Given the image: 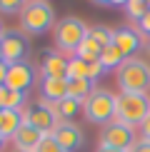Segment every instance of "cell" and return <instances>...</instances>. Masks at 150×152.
Wrapping results in <instances>:
<instances>
[{
  "label": "cell",
  "instance_id": "6da1fadb",
  "mask_svg": "<svg viewBox=\"0 0 150 152\" xmlns=\"http://www.w3.org/2000/svg\"><path fill=\"white\" fill-rule=\"evenodd\" d=\"M115 80L120 92H143L150 90V62L143 58H125L115 70Z\"/></svg>",
  "mask_w": 150,
  "mask_h": 152
},
{
  "label": "cell",
  "instance_id": "7a4b0ae2",
  "mask_svg": "<svg viewBox=\"0 0 150 152\" xmlns=\"http://www.w3.org/2000/svg\"><path fill=\"white\" fill-rule=\"evenodd\" d=\"M55 10L48 0H30L20 12V30L25 35H45L48 30H55Z\"/></svg>",
  "mask_w": 150,
  "mask_h": 152
},
{
  "label": "cell",
  "instance_id": "3957f363",
  "mask_svg": "<svg viewBox=\"0 0 150 152\" xmlns=\"http://www.w3.org/2000/svg\"><path fill=\"white\" fill-rule=\"evenodd\" d=\"M150 115V97L143 92H120L115 97V122H123L128 127L143 125V120Z\"/></svg>",
  "mask_w": 150,
  "mask_h": 152
},
{
  "label": "cell",
  "instance_id": "277c9868",
  "mask_svg": "<svg viewBox=\"0 0 150 152\" xmlns=\"http://www.w3.org/2000/svg\"><path fill=\"white\" fill-rule=\"evenodd\" d=\"M88 25L80 20V18H73V15H65L62 20H58L53 30V37H55V48L65 55H75L78 48L85 42L88 37Z\"/></svg>",
  "mask_w": 150,
  "mask_h": 152
},
{
  "label": "cell",
  "instance_id": "5b68a950",
  "mask_svg": "<svg viewBox=\"0 0 150 152\" xmlns=\"http://www.w3.org/2000/svg\"><path fill=\"white\" fill-rule=\"evenodd\" d=\"M115 97L110 90H103V87H95L93 95L83 102V115L88 122L95 125H108L115 120Z\"/></svg>",
  "mask_w": 150,
  "mask_h": 152
},
{
  "label": "cell",
  "instance_id": "8992f818",
  "mask_svg": "<svg viewBox=\"0 0 150 152\" xmlns=\"http://www.w3.org/2000/svg\"><path fill=\"white\" fill-rule=\"evenodd\" d=\"M135 145V132L133 127H128V125L123 122H108L100 132V147H110V150H123L128 152L130 147Z\"/></svg>",
  "mask_w": 150,
  "mask_h": 152
},
{
  "label": "cell",
  "instance_id": "52a82bcc",
  "mask_svg": "<svg viewBox=\"0 0 150 152\" xmlns=\"http://www.w3.org/2000/svg\"><path fill=\"white\" fill-rule=\"evenodd\" d=\"M0 45H3V62L5 65H15V62H25L28 58V37L23 30H5L0 35Z\"/></svg>",
  "mask_w": 150,
  "mask_h": 152
},
{
  "label": "cell",
  "instance_id": "ba28073f",
  "mask_svg": "<svg viewBox=\"0 0 150 152\" xmlns=\"http://www.w3.org/2000/svg\"><path fill=\"white\" fill-rule=\"evenodd\" d=\"M23 117H25L28 125H33V127L40 130L43 135H50V132L55 130V125H58V117H55L53 107H50L45 100H40V102H35V105H28V110L23 112Z\"/></svg>",
  "mask_w": 150,
  "mask_h": 152
},
{
  "label": "cell",
  "instance_id": "9c48e42d",
  "mask_svg": "<svg viewBox=\"0 0 150 152\" xmlns=\"http://www.w3.org/2000/svg\"><path fill=\"white\" fill-rule=\"evenodd\" d=\"M50 135L55 137V142H58L65 152H78L80 147H83V142H85L83 130H80L75 122H58Z\"/></svg>",
  "mask_w": 150,
  "mask_h": 152
},
{
  "label": "cell",
  "instance_id": "30bf717a",
  "mask_svg": "<svg viewBox=\"0 0 150 152\" xmlns=\"http://www.w3.org/2000/svg\"><path fill=\"white\" fill-rule=\"evenodd\" d=\"M112 45L120 50L125 58H135V53L143 48V40H140V35H138L133 28L123 25V28L112 30Z\"/></svg>",
  "mask_w": 150,
  "mask_h": 152
},
{
  "label": "cell",
  "instance_id": "8fae6325",
  "mask_svg": "<svg viewBox=\"0 0 150 152\" xmlns=\"http://www.w3.org/2000/svg\"><path fill=\"white\" fill-rule=\"evenodd\" d=\"M30 85H33V67H30V62H15V65H8L5 87L18 90V92H28Z\"/></svg>",
  "mask_w": 150,
  "mask_h": 152
},
{
  "label": "cell",
  "instance_id": "7c38bea8",
  "mask_svg": "<svg viewBox=\"0 0 150 152\" xmlns=\"http://www.w3.org/2000/svg\"><path fill=\"white\" fill-rule=\"evenodd\" d=\"M43 132L40 130H35L33 125H28L25 122L20 130L15 132V137H12V145H15V150H25V152H35V147L40 145V140H43Z\"/></svg>",
  "mask_w": 150,
  "mask_h": 152
},
{
  "label": "cell",
  "instance_id": "4fadbf2b",
  "mask_svg": "<svg viewBox=\"0 0 150 152\" xmlns=\"http://www.w3.org/2000/svg\"><path fill=\"white\" fill-rule=\"evenodd\" d=\"M40 72H43V77L65 80L68 77V58H60L58 53H48L40 62Z\"/></svg>",
  "mask_w": 150,
  "mask_h": 152
},
{
  "label": "cell",
  "instance_id": "5bb4252c",
  "mask_svg": "<svg viewBox=\"0 0 150 152\" xmlns=\"http://www.w3.org/2000/svg\"><path fill=\"white\" fill-rule=\"evenodd\" d=\"M40 92H43V100H45L48 105H55V102H60V100H65L68 97V77L65 80L43 77Z\"/></svg>",
  "mask_w": 150,
  "mask_h": 152
},
{
  "label": "cell",
  "instance_id": "9a60e30c",
  "mask_svg": "<svg viewBox=\"0 0 150 152\" xmlns=\"http://www.w3.org/2000/svg\"><path fill=\"white\" fill-rule=\"evenodd\" d=\"M23 125H25V117L20 110H0V135L5 140H12Z\"/></svg>",
  "mask_w": 150,
  "mask_h": 152
},
{
  "label": "cell",
  "instance_id": "2e32d148",
  "mask_svg": "<svg viewBox=\"0 0 150 152\" xmlns=\"http://www.w3.org/2000/svg\"><path fill=\"white\" fill-rule=\"evenodd\" d=\"M50 107H53L58 122H73V120L83 112V102H78V100H73V97H65V100H60V102H55Z\"/></svg>",
  "mask_w": 150,
  "mask_h": 152
},
{
  "label": "cell",
  "instance_id": "e0dca14e",
  "mask_svg": "<svg viewBox=\"0 0 150 152\" xmlns=\"http://www.w3.org/2000/svg\"><path fill=\"white\" fill-rule=\"evenodd\" d=\"M93 85H95V82H90L85 77H68V97L78 100V102H85L93 95V90H95Z\"/></svg>",
  "mask_w": 150,
  "mask_h": 152
},
{
  "label": "cell",
  "instance_id": "ac0fdd59",
  "mask_svg": "<svg viewBox=\"0 0 150 152\" xmlns=\"http://www.w3.org/2000/svg\"><path fill=\"white\" fill-rule=\"evenodd\" d=\"M23 102H25V92L0 85V110H20Z\"/></svg>",
  "mask_w": 150,
  "mask_h": 152
},
{
  "label": "cell",
  "instance_id": "d6986e66",
  "mask_svg": "<svg viewBox=\"0 0 150 152\" xmlns=\"http://www.w3.org/2000/svg\"><path fill=\"white\" fill-rule=\"evenodd\" d=\"M100 53H103V45H100V42H95L90 35H88L85 42L78 48L75 58H80V60H100Z\"/></svg>",
  "mask_w": 150,
  "mask_h": 152
},
{
  "label": "cell",
  "instance_id": "ffe728a7",
  "mask_svg": "<svg viewBox=\"0 0 150 152\" xmlns=\"http://www.w3.org/2000/svg\"><path fill=\"white\" fill-rule=\"evenodd\" d=\"M123 60H125V55H123L115 45H112V42H110L108 48H103V53H100V62H103L105 70H110V67H115V70H118Z\"/></svg>",
  "mask_w": 150,
  "mask_h": 152
},
{
  "label": "cell",
  "instance_id": "44dd1931",
  "mask_svg": "<svg viewBox=\"0 0 150 152\" xmlns=\"http://www.w3.org/2000/svg\"><path fill=\"white\" fill-rule=\"evenodd\" d=\"M68 77H85V80H90V77H88V60L70 58V60H68Z\"/></svg>",
  "mask_w": 150,
  "mask_h": 152
},
{
  "label": "cell",
  "instance_id": "7402d4cb",
  "mask_svg": "<svg viewBox=\"0 0 150 152\" xmlns=\"http://www.w3.org/2000/svg\"><path fill=\"white\" fill-rule=\"evenodd\" d=\"M88 35H90V37H93L95 42H100L103 48H108L110 42H112V30L103 28V25H93V28L88 30Z\"/></svg>",
  "mask_w": 150,
  "mask_h": 152
},
{
  "label": "cell",
  "instance_id": "603a6c76",
  "mask_svg": "<svg viewBox=\"0 0 150 152\" xmlns=\"http://www.w3.org/2000/svg\"><path fill=\"white\" fill-rule=\"evenodd\" d=\"M30 0H0V15H20Z\"/></svg>",
  "mask_w": 150,
  "mask_h": 152
},
{
  "label": "cell",
  "instance_id": "cb8c5ba5",
  "mask_svg": "<svg viewBox=\"0 0 150 152\" xmlns=\"http://www.w3.org/2000/svg\"><path fill=\"white\" fill-rule=\"evenodd\" d=\"M35 152H65V150H62L60 145L55 142V137H53V135H45V137L40 140V145L35 147Z\"/></svg>",
  "mask_w": 150,
  "mask_h": 152
},
{
  "label": "cell",
  "instance_id": "d4e9b609",
  "mask_svg": "<svg viewBox=\"0 0 150 152\" xmlns=\"http://www.w3.org/2000/svg\"><path fill=\"white\" fill-rule=\"evenodd\" d=\"M138 30H140L143 35H148V37H150V10L140 18V20H138Z\"/></svg>",
  "mask_w": 150,
  "mask_h": 152
},
{
  "label": "cell",
  "instance_id": "484cf974",
  "mask_svg": "<svg viewBox=\"0 0 150 152\" xmlns=\"http://www.w3.org/2000/svg\"><path fill=\"white\" fill-rule=\"evenodd\" d=\"M128 152H150V142L148 140H135V145Z\"/></svg>",
  "mask_w": 150,
  "mask_h": 152
},
{
  "label": "cell",
  "instance_id": "4316f807",
  "mask_svg": "<svg viewBox=\"0 0 150 152\" xmlns=\"http://www.w3.org/2000/svg\"><path fill=\"white\" fill-rule=\"evenodd\" d=\"M140 132H143V140H148L150 142V115L143 120V125H140Z\"/></svg>",
  "mask_w": 150,
  "mask_h": 152
},
{
  "label": "cell",
  "instance_id": "83f0119b",
  "mask_svg": "<svg viewBox=\"0 0 150 152\" xmlns=\"http://www.w3.org/2000/svg\"><path fill=\"white\" fill-rule=\"evenodd\" d=\"M5 77H8V65L0 60V85H5Z\"/></svg>",
  "mask_w": 150,
  "mask_h": 152
},
{
  "label": "cell",
  "instance_id": "f1b7e54d",
  "mask_svg": "<svg viewBox=\"0 0 150 152\" xmlns=\"http://www.w3.org/2000/svg\"><path fill=\"white\" fill-rule=\"evenodd\" d=\"M95 152H123V150H110V147H98Z\"/></svg>",
  "mask_w": 150,
  "mask_h": 152
},
{
  "label": "cell",
  "instance_id": "f546056e",
  "mask_svg": "<svg viewBox=\"0 0 150 152\" xmlns=\"http://www.w3.org/2000/svg\"><path fill=\"white\" fill-rule=\"evenodd\" d=\"M93 3H98V5H112V0H93Z\"/></svg>",
  "mask_w": 150,
  "mask_h": 152
},
{
  "label": "cell",
  "instance_id": "4dcf8cb0",
  "mask_svg": "<svg viewBox=\"0 0 150 152\" xmlns=\"http://www.w3.org/2000/svg\"><path fill=\"white\" fill-rule=\"evenodd\" d=\"M5 145H8V140H5V137L0 135V152H3V147H5Z\"/></svg>",
  "mask_w": 150,
  "mask_h": 152
},
{
  "label": "cell",
  "instance_id": "1f68e13d",
  "mask_svg": "<svg viewBox=\"0 0 150 152\" xmlns=\"http://www.w3.org/2000/svg\"><path fill=\"white\" fill-rule=\"evenodd\" d=\"M0 60H3V45H0Z\"/></svg>",
  "mask_w": 150,
  "mask_h": 152
},
{
  "label": "cell",
  "instance_id": "d6a6232c",
  "mask_svg": "<svg viewBox=\"0 0 150 152\" xmlns=\"http://www.w3.org/2000/svg\"><path fill=\"white\" fill-rule=\"evenodd\" d=\"M3 33H5V28H3V25H0V35H3Z\"/></svg>",
  "mask_w": 150,
  "mask_h": 152
},
{
  "label": "cell",
  "instance_id": "836d02e7",
  "mask_svg": "<svg viewBox=\"0 0 150 152\" xmlns=\"http://www.w3.org/2000/svg\"><path fill=\"white\" fill-rule=\"evenodd\" d=\"M15 152H25V150H15Z\"/></svg>",
  "mask_w": 150,
  "mask_h": 152
},
{
  "label": "cell",
  "instance_id": "e575fe53",
  "mask_svg": "<svg viewBox=\"0 0 150 152\" xmlns=\"http://www.w3.org/2000/svg\"><path fill=\"white\" fill-rule=\"evenodd\" d=\"M148 5H150V0H148Z\"/></svg>",
  "mask_w": 150,
  "mask_h": 152
}]
</instances>
